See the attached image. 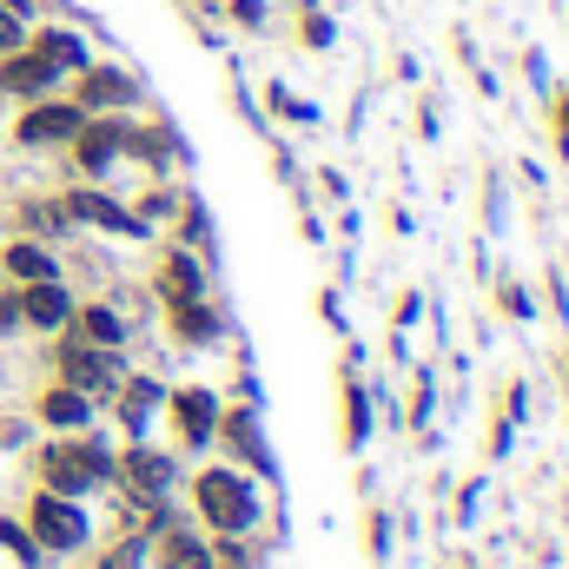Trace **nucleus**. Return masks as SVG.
<instances>
[{"mask_svg": "<svg viewBox=\"0 0 569 569\" xmlns=\"http://www.w3.org/2000/svg\"><path fill=\"white\" fill-rule=\"evenodd\" d=\"M172 331H179L186 345H212V338H219V311H212L206 298H179V305H172Z\"/></svg>", "mask_w": 569, "mask_h": 569, "instance_id": "6ab92c4d", "label": "nucleus"}, {"mask_svg": "<svg viewBox=\"0 0 569 569\" xmlns=\"http://www.w3.org/2000/svg\"><path fill=\"white\" fill-rule=\"evenodd\" d=\"M20 291V325H33V331H67L73 325V291L60 279H40V284H13Z\"/></svg>", "mask_w": 569, "mask_h": 569, "instance_id": "9b49d317", "label": "nucleus"}, {"mask_svg": "<svg viewBox=\"0 0 569 569\" xmlns=\"http://www.w3.org/2000/svg\"><path fill=\"white\" fill-rule=\"evenodd\" d=\"M27 40V13H13V7H0V53H13Z\"/></svg>", "mask_w": 569, "mask_h": 569, "instance_id": "412c9836", "label": "nucleus"}, {"mask_svg": "<svg viewBox=\"0 0 569 569\" xmlns=\"http://www.w3.org/2000/svg\"><path fill=\"white\" fill-rule=\"evenodd\" d=\"M40 425H53L60 437H67V430H87L93 425V398L73 391V385H53V391L40 398Z\"/></svg>", "mask_w": 569, "mask_h": 569, "instance_id": "4468645a", "label": "nucleus"}, {"mask_svg": "<svg viewBox=\"0 0 569 569\" xmlns=\"http://www.w3.org/2000/svg\"><path fill=\"white\" fill-rule=\"evenodd\" d=\"M113 477L127 483V497H133V503H166V490L179 483V463H172L166 450H146V443H133V450L113 463Z\"/></svg>", "mask_w": 569, "mask_h": 569, "instance_id": "0eeeda50", "label": "nucleus"}, {"mask_svg": "<svg viewBox=\"0 0 569 569\" xmlns=\"http://www.w3.org/2000/svg\"><path fill=\"white\" fill-rule=\"evenodd\" d=\"M159 411V385L152 378H133V385H120V418L127 430H146V418Z\"/></svg>", "mask_w": 569, "mask_h": 569, "instance_id": "aec40b11", "label": "nucleus"}, {"mask_svg": "<svg viewBox=\"0 0 569 569\" xmlns=\"http://www.w3.org/2000/svg\"><path fill=\"white\" fill-rule=\"evenodd\" d=\"M73 331H80L87 345H100V351H120V345H127V318H120L113 305H87V311H73Z\"/></svg>", "mask_w": 569, "mask_h": 569, "instance_id": "f3484780", "label": "nucleus"}, {"mask_svg": "<svg viewBox=\"0 0 569 569\" xmlns=\"http://www.w3.org/2000/svg\"><path fill=\"white\" fill-rule=\"evenodd\" d=\"M87 127V113L73 107V100H27L20 107V120H13V140L33 146V152H47V146H73V133Z\"/></svg>", "mask_w": 569, "mask_h": 569, "instance_id": "20e7f679", "label": "nucleus"}, {"mask_svg": "<svg viewBox=\"0 0 569 569\" xmlns=\"http://www.w3.org/2000/svg\"><path fill=\"white\" fill-rule=\"evenodd\" d=\"M60 385H73V391H87V398H113L120 391V365H113V351H100V345H87L80 331L60 345Z\"/></svg>", "mask_w": 569, "mask_h": 569, "instance_id": "39448f33", "label": "nucleus"}, {"mask_svg": "<svg viewBox=\"0 0 569 569\" xmlns=\"http://www.w3.org/2000/svg\"><path fill=\"white\" fill-rule=\"evenodd\" d=\"M0 272L13 284H40V279H60V259H53L40 239H13V246L0 252Z\"/></svg>", "mask_w": 569, "mask_h": 569, "instance_id": "ddd939ff", "label": "nucleus"}, {"mask_svg": "<svg viewBox=\"0 0 569 569\" xmlns=\"http://www.w3.org/2000/svg\"><path fill=\"white\" fill-rule=\"evenodd\" d=\"M60 212L80 219V226H100V232H113V239H146L140 212H127L120 199H107V192H93V186H73V192L60 199Z\"/></svg>", "mask_w": 569, "mask_h": 569, "instance_id": "1a4fd4ad", "label": "nucleus"}, {"mask_svg": "<svg viewBox=\"0 0 569 569\" xmlns=\"http://www.w3.org/2000/svg\"><path fill=\"white\" fill-rule=\"evenodd\" d=\"M27 537L40 543V550H80L87 543V510H80V497H53V490H40L33 503H27Z\"/></svg>", "mask_w": 569, "mask_h": 569, "instance_id": "7ed1b4c3", "label": "nucleus"}, {"mask_svg": "<svg viewBox=\"0 0 569 569\" xmlns=\"http://www.w3.org/2000/svg\"><path fill=\"white\" fill-rule=\"evenodd\" d=\"M107 569H146V543H120V550L107 557Z\"/></svg>", "mask_w": 569, "mask_h": 569, "instance_id": "4be33fe9", "label": "nucleus"}, {"mask_svg": "<svg viewBox=\"0 0 569 569\" xmlns=\"http://www.w3.org/2000/svg\"><path fill=\"white\" fill-rule=\"evenodd\" d=\"M192 503H199V517L219 530V537H246L252 523H259V490H252V477L246 470H232V463H212V470H199V483H192Z\"/></svg>", "mask_w": 569, "mask_h": 569, "instance_id": "f257e3e1", "label": "nucleus"}, {"mask_svg": "<svg viewBox=\"0 0 569 569\" xmlns=\"http://www.w3.org/2000/svg\"><path fill=\"white\" fill-rule=\"evenodd\" d=\"M133 100V80H127V67H80L73 73V107L80 113H113V107H127Z\"/></svg>", "mask_w": 569, "mask_h": 569, "instance_id": "f8f14e48", "label": "nucleus"}, {"mask_svg": "<svg viewBox=\"0 0 569 569\" xmlns=\"http://www.w3.org/2000/svg\"><path fill=\"white\" fill-rule=\"evenodd\" d=\"M113 450L107 443H93V437H60V443H47L40 450V470H47V490L53 497H87V490H100V483H113Z\"/></svg>", "mask_w": 569, "mask_h": 569, "instance_id": "f03ea898", "label": "nucleus"}, {"mask_svg": "<svg viewBox=\"0 0 569 569\" xmlns=\"http://www.w3.org/2000/svg\"><path fill=\"white\" fill-rule=\"evenodd\" d=\"M159 291H166V305H179V298H206V272H199V259L166 252V266H159Z\"/></svg>", "mask_w": 569, "mask_h": 569, "instance_id": "a211bd4d", "label": "nucleus"}, {"mask_svg": "<svg viewBox=\"0 0 569 569\" xmlns=\"http://www.w3.org/2000/svg\"><path fill=\"white\" fill-rule=\"evenodd\" d=\"M127 140H133L127 120H100V113H87V127L73 133V166H80L87 179H100V172L127 152Z\"/></svg>", "mask_w": 569, "mask_h": 569, "instance_id": "9d476101", "label": "nucleus"}, {"mask_svg": "<svg viewBox=\"0 0 569 569\" xmlns=\"http://www.w3.org/2000/svg\"><path fill=\"white\" fill-rule=\"evenodd\" d=\"M166 418H172V430H179L186 450H206V443L219 437V398H212L206 385H179V391L166 398Z\"/></svg>", "mask_w": 569, "mask_h": 569, "instance_id": "6e6552de", "label": "nucleus"}, {"mask_svg": "<svg viewBox=\"0 0 569 569\" xmlns=\"http://www.w3.org/2000/svg\"><path fill=\"white\" fill-rule=\"evenodd\" d=\"M152 563L159 569H219L212 563V543H199V537H186V530H159Z\"/></svg>", "mask_w": 569, "mask_h": 569, "instance_id": "dca6fc26", "label": "nucleus"}, {"mask_svg": "<svg viewBox=\"0 0 569 569\" xmlns=\"http://www.w3.org/2000/svg\"><path fill=\"white\" fill-rule=\"evenodd\" d=\"M27 47H40L60 73H80V67H87V40H80L73 27H27Z\"/></svg>", "mask_w": 569, "mask_h": 569, "instance_id": "2eb2a0df", "label": "nucleus"}, {"mask_svg": "<svg viewBox=\"0 0 569 569\" xmlns=\"http://www.w3.org/2000/svg\"><path fill=\"white\" fill-rule=\"evenodd\" d=\"M0 331H20V291H0Z\"/></svg>", "mask_w": 569, "mask_h": 569, "instance_id": "5701e85b", "label": "nucleus"}, {"mask_svg": "<svg viewBox=\"0 0 569 569\" xmlns=\"http://www.w3.org/2000/svg\"><path fill=\"white\" fill-rule=\"evenodd\" d=\"M53 87H67V73H60L40 47H27V40H20L13 53H0V93H7V100H20V107H27V100H47Z\"/></svg>", "mask_w": 569, "mask_h": 569, "instance_id": "423d86ee", "label": "nucleus"}]
</instances>
